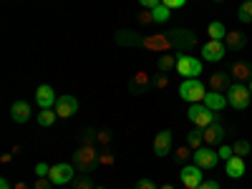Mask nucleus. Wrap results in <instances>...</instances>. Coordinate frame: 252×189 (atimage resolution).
<instances>
[{
	"instance_id": "f257e3e1",
	"label": "nucleus",
	"mask_w": 252,
	"mask_h": 189,
	"mask_svg": "<svg viewBox=\"0 0 252 189\" xmlns=\"http://www.w3.org/2000/svg\"><path fill=\"white\" fill-rule=\"evenodd\" d=\"M179 96H182L187 103H204L207 86H204L199 78H184V81L179 83Z\"/></svg>"
},
{
	"instance_id": "f03ea898",
	"label": "nucleus",
	"mask_w": 252,
	"mask_h": 189,
	"mask_svg": "<svg viewBox=\"0 0 252 189\" xmlns=\"http://www.w3.org/2000/svg\"><path fill=\"white\" fill-rule=\"evenodd\" d=\"M187 119L192 121L197 129H207V126L217 124V111L207 109L204 103H189V111H187Z\"/></svg>"
},
{
	"instance_id": "7ed1b4c3",
	"label": "nucleus",
	"mask_w": 252,
	"mask_h": 189,
	"mask_svg": "<svg viewBox=\"0 0 252 189\" xmlns=\"http://www.w3.org/2000/svg\"><path fill=\"white\" fill-rule=\"evenodd\" d=\"M252 101V94H250V86H242V83H232V86L227 89V103L237 111H245Z\"/></svg>"
},
{
	"instance_id": "20e7f679",
	"label": "nucleus",
	"mask_w": 252,
	"mask_h": 189,
	"mask_svg": "<svg viewBox=\"0 0 252 189\" xmlns=\"http://www.w3.org/2000/svg\"><path fill=\"white\" fill-rule=\"evenodd\" d=\"M98 164V157H96V149L91 144H83L81 149L76 152V169L83 172V174H91Z\"/></svg>"
},
{
	"instance_id": "39448f33",
	"label": "nucleus",
	"mask_w": 252,
	"mask_h": 189,
	"mask_svg": "<svg viewBox=\"0 0 252 189\" xmlns=\"http://www.w3.org/2000/svg\"><path fill=\"white\" fill-rule=\"evenodd\" d=\"M177 71L184 78H199L202 76V61L197 56H179L177 58Z\"/></svg>"
},
{
	"instance_id": "423d86ee",
	"label": "nucleus",
	"mask_w": 252,
	"mask_h": 189,
	"mask_svg": "<svg viewBox=\"0 0 252 189\" xmlns=\"http://www.w3.org/2000/svg\"><path fill=\"white\" fill-rule=\"evenodd\" d=\"M76 111H78V98L76 96H71V94L58 96V101H56L58 119H71V116H76Z\"/></svg>"
},
{
	"instance_id": "0eeeda50",
	"label": "nucleus",
	"mask_w": 252,
	"mask_h": 189,
	"mask_svg": "<svg viewBox=\"0 0 252 189\" xmlns=\"http://www.w3.org/2000/svg\"><path fill=\"white\" fill-rule=\"evenodd\" d=\"M179 182H182L187 189H197V187L204 182V174H202V169H199L197 164H189V166H184V169H182Z\"/></svg>"
},
{
	"instance_id": "6e6552de",
	"label": "nucleus",
	"mask_w": 252,
	"mask_h": 189,
	"mask_svg": "<svg viewBox=\"0 0 252 189\" xmlns=\"http://www.w3.org/2000/svg\"><path fill=\"white\" fill-rule=\"evenodd\" d=\"M227 56V46H224V40H207V43L202 46V58L204 61H222Z\"/></svg>"
},
{
	"instance_id": "1a4fd4ad",
	"label": "nucleus",
	"mask_w": 252,
	"mask_h": 189,
	"mask_svg": "<svg viewBox=\"0 0 252 189\" xmlns=\"http://www.w3.org/2000/svg\"><path fill=\"white\" fill-rule=\"evenodd\" d=\"M192 159H194V164L199 166V169H215L217 166V161H220V154L215 152V149H197L194 154H192Z\"/></svg>"
},
{
	"instance_id": "9d476101",
	"label": "nucleus",
	"mask_w": 252,
	"mask_h": 189,
	"mask_svg": "<svg viewBox=\"0 0 252 189\" xmlns=\"http://www.w3.org/2000/svg\"><path fill=\"white\" fill-rule=\"evenodd\" d=\"M172 144H174V134L169 129H164L154 136V154L157 157H166L172 152Z\"/></svg>"
},
{
	"instance_id": "9b49d317",
	"label": "nucleus",
	"mask_w": 252,
	"mask_h": 189,
	"mask_svg": "<svg viewBox=\"0 0 252 189\" xmlns=\"http://www.w3.org/2000/svg\"><path fill=\"white\" fill-rule=\"evenodd\" d=\"M48 179H51L53 184H58V187H61V184H68V182L73 179V166H71V164H53Z\"/></svg>"
},
{
	"instance_id": "f8f14e48",
	"label": "nucleus",
	"mask_w": 252,
	"mask_h": 189,
	"mask_svg": "<svg viewBox=\"0 0 252 189\" xmlns=\"http://www.w3.org/2000/svg\"><path fill=\"white\" fill-rule=\"evenodd\" d=\"M56 91L48 86V83H43V86H40L38 91H35V103L40 109H51V106H56Z\"/></svg>"
},
{
	"instance_id": "ddd939ff",
	"label": "nucleus",
	"mask_w": 252,
	"mask_h": 189,
	"mask_svg": "<svg viewBox=\"0 0 252 189\" xmlns=\"http://www.w3.org/2000/svg\"><path fill=\"white\" fill-rule=\"evenodd\" d=\"M245 159L242 157H232V159H227L224 161V172H227V177L229 179H242L245 177Z\"/></svg>"
},
{
	"instance_id": "4468645a",
	"label": "nucleus",
	"mask_w": 252,
	"mask_h": 189,
	"mask_svg": "<svg viewBox=\"0 0 252 189\" xmlns=\"http://www.w3.org/2000/svg\"><path fill=\"white\" fill-rule=\"evenodd\" d=\"M204 106L220 114L224 106H229V103H227V94H222V91H209V94L204 96Z\"/></svg>"
},
{
	"instance_id": "2eb2a0df",
	"label": "nucleus",
	"mask_w": 252,
	"mask_h": 189,
	"mask_svg": "<svg viewBox=\"0 0 252 189\" xmlns=\"http://www.w3.org/2000/svg\"><path fill=\"white\" fill-rule=\"evenodd\" d=\"M10 116L15 124H26L31 119V103L28 101H15L10 106Z\"/></svg>"
},
{
	"instance_id": "dca6fc26",
	"label": "nucleus",
	"mask_w": 252,
	"mask_h": 189,
	"mask_svg": "<svg viewBox=\"0 0 252 189\" xmlns=\"http://www.w3.org/2000/svg\"><path fill=\"white\" fill-rule=\"evenodd\" d=\"M202 136H204L207 144H222V139H224V126L217 121V124H212V126H207V129H202Z\"/></svg>"
},
{
	"instance_id": "f3484780",
	"label": "nucleus",
	"mask_w": 252,
	"mask_h": 189,
	"mask_svg": "<svg viewBox=\"0 0 252 189\" xmlns=\"http://www.w3.org/2000/svg\"><path fill=\"white\" fill-rule=\"evenodd\" d=\"M166 40H169L172 46H182V48H187V46H192V43H194V35L189 33V31H172V33H166Z\"/></svg>"
},
{
	"instance_id": "a211bd4d",
	"label": "nucleus",
	"mask_w": 252,
	"mask_h": 189,
	"mask_svg": "<svg viewBox=\"0 0 252 189\" xmlns=\"http://www.w3.org/2000/svg\"><path fill=\"white\" fill-rule=\"evenodd\" d=\"M207 35H209V40H224L227 38V28H224L222 20H212V23L207 26Z\"/></svg>"
},
{
	"instance_id": "6ab92c4d",
	"label": "nucleus",
	"mask_w": 252,
	"mask_h": 189,
	"mask_svg": "<svg viewBox=\"0 0 252 189\" xmlns=\"http://www.w3.org/2000/svg\"><path fill=\"white\" fill-rule=\"evenodd\" d=\"M209 86H212V91L227 94V89L232 86V83H229V76H227V73H215L212 78H209Z\"/></svg>"
},
{
	"instance_id": "aec40b11",
	"label": "nucleus",
	"mask_w": 252,
	"mask_h": 189,
	"mask_svg": "<svg viewBox=\"0 0 252 189\" xmlns=\"http://www.w3.org/2000/svg\"><path fill=\"white\" fill-rule=\"evenodd\" d=\"M202 141H204V136H202V129H194V131H189V134H187V146H189L192 152L202 149Z\"/></svg>"
},
{
	"instance_id": "412c9836",
	"label": "nucleus",
	"mask_w": 252,
	"mask_h": 189,
	"mask_svg": "<svg viewBox=\"0 0 252 189\" xmlns=\"http://www.w3.org/2000/svg\"><path fill=\"white\" fill-rule=\"evenodd\" d=\"M157 66H159V71H172L174 66H177V58L172 56V53H164V56H159V61H157Z\"/></svg>"
},
{
	"instance_id": "4be33fe9",
	"label": "nucleus",
	"mask_w": 252,
	"mask_h": 189,
	"mask_svg": "<svg viewBox=\"0 0 252 189\" xmlns=\"http://www.w3.org/2000/svg\"><path fill=\"white\" fill-rule=\"evenodd\" d=\"M169 8H166V5H157V8H152V18H154V23H166V20H169Z\"/></svg>"
},
{
	"instance_id": "5701e85b",
	"label": "nucleus",
	"mask_w": 252,
	"mask_h": 189,
	"mask_svg": "<svg viewBox=\"0 0 252 189\" xmlns=\"http://www.w3.org/2000/svg\"><path fill=\"white\" fill-rule=\"evenodd\" d=\"M56 119H58V114H56V111H51V109H40V114L35 116V121H38L40 126H51Z\"/></svg>"
},
{
	"instance_id": "b1692460",
	"label": "nucleus",
	"mask_w": 252,
	"mask_h": 189,
	"mask_svg": "<svg viewBox=\"0 0 252 189\" xmlns=\"http://www.w3.org/2000/svg\"><path fill=\"white\" fill-rule=\"evenodd\" d=\"M224 46H229V48H242L245 46V35L242 33H227V38H224Z\"/></svg>"
},
{
	"instance_id": "393cba45",
	"label": "nucleus",
	"mask_w": 252,
	"mask_h": 189,
	"mask_svg": "<svg viewBox=\"0 0 252 189\" xmlns=\"http://www.w3.org/2000/svg\"><path fill=\"white\" fill-rule=\"evenodd\" d=\"M237 18L242 20V23H252V0H245V3L240 5Z\"/></svg>"
},
{
	"instance_id": "a878e982",
	"label": "nucleus",
	"mask_w": 252,
	"mask_h": 189,
	"mask_svg": "<svg viewBox=\"0 0 252 189\" xmlns=\"http://www.w3.org/2000/svg\"><path fill=\"white\" fill-rule=\"evenodd\" d=\"M250 149H252V146H250V141H245V139L232 144V152H235V157H242V159L250 154Z\"/></svg>"
},
{
	"instance_id": "bb28decb",
	"label": "nucleus",
	"mask_w": 252,
	"mask_h": 189,
	"mask_svg": "<svg viewBox=\"0 0 252 189\" xmlns=\"http://www.w3.org/2000/svg\"><path fill=\"white\" fill-rule=\"evenodd\" d=\"M235 76L237 78H252V73H250V66H247V63H235Z\"/></svg>"
},
{
	"instance_id": "cd10ccee",
	"label": "nucleus",
	"mask_w": 252,
	"mask_h": 189,
	"mask_svg": "<svg viewBox=\"0 0 252 189\" xmlns=\"http://www.w3.org/2000/svg\"><path fill=\"white\" fill-rule=\"evenodd\" d=\"M73 187H76V189H94L91 177H81V179H76V182H73Z\"/></svg>"
},
{
	"instance_id": "c85d7f7f",
	"label": "nucleus",
	"mask_w": 252,
	"mask_h": 189,
	"mask_svg": "<svg viewBox=\"0 0 252 189\" xmlns=\"http://www.w3.org/2000/svg\"><path fill=\"white\" fill-rule=\"evenodd\" d=\"M35 174H38V177H48V174H51V166H48L46 161H38V164H35Z\"/></svg>"
},
{
	"instance_id": "c756f323",
	"label": "nucleus",
	"mask_w": 252,
	"mask_h": 189,
	"mask_svg": "<svg viewBox=\"0 0 252 189\" xmlns=\"http://www.w3.org/2000/svg\"><path fill=\"white\" fill-rule=\"evenodd\" d=\"M51 184H53V182H51L48 177H38L35 184H33V189H51Z\"/></svg>"
},
{
	"instance_id": "7c9ffc66",
	"label": "nucleus",
	"mask_w": 252,
	"mask_h": 189,
	"mask_svg": "<svg viewBox=\"0 0 252 189\" xmlns=\"http://www.w3.org/2000/svg\"><path fill=\"white\" fill-rule=\"evenodd\" d=\"M217 154H220V159H224V161L235 157V152H232V146H220V152H217Z\"/></svg>"
},
{
	"instance_id": "2f4dec72",
	"label": "nucleus",
	"mask_w": 252,
	"mask_h": 189,
	"mask_svg": "<svg viewBox=\"0 0 252 189\" xmlns=\"http://www.w3.org/2000/svg\"><path fill=\"white\" fill-rule=\"evenodd\" d=\"M136 189H157V184H154L149 177H144V179H139V182H136Z\"/></svg>"
},
{
	"instance_id": "473e14b6",
	"label": "nucleus",
	"mask_w": 252,
	"mask_h": 189,
	"mask_svg": "<svg viewBox=\"0 0 252 189\" xmlns=\"http://www.w3.org/2000/svg\"><path fill=\"white\" fill-rule=\"evenodd\" d=\"M199 189H222V187H220L217 179H204V182L199 184Z\"/></svg>"
},
{
	"instance_id": "72a5a7b5",
	"label": "nucleus",
	"mask_w": 252,
	"mask_h": 189,
	"mask_svg": "<svg viewBox=\"0 0 252 189\" xmlns=\"http://www.w3.org/2000/svg\"><path fill=\"white\" fill-rule=\"evenodd\" d=\"M187 3V0H161V5H166L169 10H174V8H182Z\"/></svg>"
},
{
	"instance_id": "f704fd0d",
	"label": "nucleus",
	"mask_w": 252,
	"mask_h": 189,
	"mask_svg": "<svg viewBox=\"0 0 252 189\" xmlns=\"http://www.w3.org/2000/svg\"><path fill=\"white\" fill-rule=\"evenodd\" d=\"M159 3H161V0H139V5H141V8H149V10L157 8Z\"/></svg>"
},
{
	"instance_id": "c9c22d12",
	"label": "nucleus",
	"mask_w": 252,
	"mask_h": 189,
	"mask_svg": "<svg viewBox=\"0 0 252 189\" xmlns=\"http://www.w3.org/2000/svg\"><path fill=\"white\" fill-rule=\"evenodd\" d=\"M187 154H189V146H182V149L177 152V161H184V159H189Z\"/></svg>"
},
{
	"instance_id": "e433bc0d",
	"label": "nucleus",
	"mask_w": 252,
	"mask_h": 189,
	"mask_svg": "<svg viewBox=\"0 0 252 189\" xmlns=\"http://www.w3.org/2000/svg\"><path fill=\"white\" fill-rule=\"evenodd\" d=\"M98 141H101V144H109V134L101 131V134H98Z\"/></svg>"
},
{
	"instance_id": "4c0bfd02",
	"label": "nucleus",
	"mask_w": 252,
	"mask_h": 189,
	"mask_svg": "<svg viewBox=\"0 0 252 189\" xmlns=\"http://www.w3.org/2000/svg\"><path fill=\"white\" fill-rule=\"evenodd\" d=\"M98 161H103V164H111V154H101V159Z\"/></svg>"
},
{
	"instance_id": "58836bf2",
	"label": "nucleus",
	"mask_w": 252,
	"mask_h": 189,
	"mask_svg": "<svg viewBox=\"0 0 252 189\" xmlns=\"http://www.w3.org/2000/svg\"><path fill=\"white\" fill-rule=\"evenodd\" d=\"M0 189H10V182L8 179H0Z\"/></svg>"
},
{
	"instance_id": "ea45409f",
	"label": "nucleus",
	"mask_w": 252,
	"mask_h": 189,
	"mask_svg": "<svg viewBox=\"0 0 252 189\" xmlns=\"http://www.w3.org/2000/svg\"><path fill=\"white\" fill-rule=\"evenodd\" d=\"M159 189H174V184H161Z\"/></svg>"
},
{
	"instance_id": "a19ab883",
	"label": "nucleus",
	"mask_w": 252,
	"mask_h": 189,
	"mask_svg": "<svg viewBox=\"0 0 252 189\" xmlns=\"http://www.w3.org/2000/svg\"><path fill=\"white\" fill-rule=\"evenodd\" d=\"M250 94H252V78H250Z\"/></svg>"
},
{
	"instance_id": "79ce46f5",
	"label": "nucleus",
	"mask_w": 252,
	"mask_h": 189,
	"mask_svg": "<svg viewBox=\"0 0 252 189\" xmlns=\"http://www.w3.org/2000/svg\"><path fill=\"white\" fill-rule=\"evenodd\" d=\"M94 189H106V187H94Z\"/></svg>"
},
{
	"instance_id": "37998d69",
	"label": "nucleus",
	"mask_w": 252,
	"mask_h": 189,
	"mask_svg": "<svg viewBox=\"0 0 252 189\" xmlns=\"http://www.w3.org/2000/svg\"><path fill=\"white\" fill-rule=\"evenodd\" d=\"M215 3H224V0H215Z\"/></svg>"
},
{
	"instance_id": "c03bdc74",
	"label": "nucleus",
	"mask_w": 252,
	"mask_h": 189,
	"mask_svg": "<svg viewBox=\"0 0 252 189\" xmlns=\"http://www.w3.org/2000/svg\"><path fill=\"white\" fill-rule=\"evenodd\" d=\"M197 189H199V187H197Z\"/></svg>"
}]
</instances>
